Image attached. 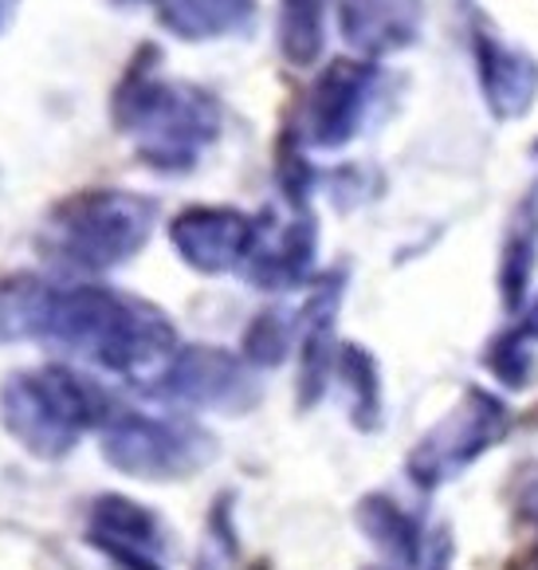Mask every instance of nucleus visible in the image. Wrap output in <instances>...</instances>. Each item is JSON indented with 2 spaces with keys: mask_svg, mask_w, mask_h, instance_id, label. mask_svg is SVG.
Wrapping results in <instances>:
<instances>
[{
  "mask_svg": "<svg viewBox=\"0 0 538 570\" xmlns=\"http://www.w3.org/2000/svg\"><path fill=\"white\" fill-rule=\"evenodd\" d=\"M43 338L83 351L110 370H134L161 358L173 331L158 311L127 295L83 287V292H51L48 315H43Z\"/></svg>",
  "mask_w": 538,
  "mask_h": 570,
  "instance_id": "f257e3e1",
  "label": "nucleus"
},
{
  "mask_svg": "<svg viewBox=\"0 0 538 570\" xmlns=\"http://www.w3.org/2000/svg\"><path fill=\"white\" fill-rule=\"evenodd\" d=\"M118 122L142 138V158L158 169H189L217 130L212 102L193 87L130 79L118 99Z\"/></svg>",
  "mask_w": 538,
  "mask_h": 570,
  "instance_id": "f03ea898",
  "label": "nucleus"
},
{
  "mask_svg": "<svg viewBox=\"0 0 538 570\" xmlns=\"http://www.w3.org/2000/svg\"><path fill=\"white\" fill-rule=\"evenodd\" d=\"M102 397L87 382L63 370L17 377L4 390V421L12 433L40 456H63L76 445L83 429L94 425Z\"/></svg>",
  "mask_w": 538,
  "mask_h": 570,
  "instance_id": "7ed1b4c3",
  "label": "nucleus"
},
{
  "mask_svg": "<svg viewBox=\"0 0 538 570\" xmlns=\"http://www.w3.org/2000/svg\"><path fill=\"white\" fill-rule=\"evenodd\" d=\"M153 205L138 202L130 194H91L76 197L51 217V236L71 264L87 268H107L122 264L130 252L142 248L150 236Z\"/></svg>",
  "mask_w": 538,
  "mask_h": 570,
  "instance_id": "20e7f679",
  "label": "nucleus"
},
{
  "mask_svg": "<svg viewBox=\"0 0 538 570\" xmlns=\"http://www.w3.org/2000/svg\"><path fill=\"white\" fill-rule=\"evenodd\" d=\"M212 453V441L193 425H169L153 417H122L107 433V461L130 476L177 480L197 472Z\"/></svg>",
  "mask_w": 538,
  "mask_h": 570,
  "instance_id": "39448f33",
  "label": "nucleus"
},
{
  "mask_svg": "<svg viewBox=\"0 0 538 570\" xmlns=\"http://www.w3.org/2000/svg\"><path fill=\"white\" fill-rule=\"evenodd\" d=\"M499 425H504V410H499L491 397L471 394L468 410L452 413V421H445V425L417 449V456H412V464H409L412 476L421 480V484H437L440 476H448V472H456L460 464H468L471 456L488 445L491 436H499Z\"/></svg>",
  "mask_w": 538,
  "mask_h": 570,
  "instance_id": "423d86ee",
  "label": "nucleus"
},
{
  "mask_svg": "<svg viewBox=\"0 0 538 570\" xmlns=\"http://www.w3.org/2000/svg\"><path fill=\"white\" fill-rule=\"evenodd\" d=\"M173 244L193 268L225 272L232 264L248 261V252L256 244V228L252 220L232 209H193L186 217H177Z\"/></svg>",
  "mask_w": 538,
  "mask_h": 570,
  "instance_id": "0eeeda50",
  "label": "nucleus"
},
{
  "mask_svg": "<svg viewBox=\"0 0 538 570\" xmlns=\"http://www.w3.org/2000/svg\"><path fill=\"white\" fill-rule=\"evenodd\" d=\"M370 68L358 63H335L327 76L315 83L307 99V142L338 146L353 135V126L362 122L366 95H370Z\"/></svg>",
  "mask_w": 538,
  "mask_h": 570,
  "instance_id": "6e6552de",
  "label": "nucleus"
},
{
  "mask_svg": "<svg viewBox=\"0 0 538 570\" xmlns=\"http://www.w3.org/2000/svg\"><path fill=\"white\" fill-rule=\"evenodd\" d=\"M169 386L193 405L225 410V405H245L248 377L245 366L225 351H186L169 370Z\"/></svg>",
  "mask_w": 538,
  "mask_h": 570,
  "instance_id": "1a4fd4ad",
  "label": "nucleus"
},
{
  "mask_svg": "<svg viewBox=\"0 0 538 570\" xmlns=\"http://www.w3.org/2000/svg\"><path fill=\"white\" fill-rule=\"evenodd\" d=\"M421 17V0H342V28L362 48L409 43Z\"/></svg>",
  "mask_w": 538,
  "mask_h": 570,
  "instance_id": "9d476101",
  "label": "nucleus"
},
{
  "mask_svg": "<svg viewBox=\"0 0 538 570\" xmlns=\"http://www.w3.org/2000/svg\"><path fill=\"white\" fill-rule=\"evenodd\" d=\"M480 79H484V91H488V99H491V110H499V115H519V110H527L530 99H535L538 68L522 56V51L504 48L499 40L484 36Z\"/></svg>",
  "mask_w": 538,
  "mask_h": 570,
  "instance_id": "9b49d317",
  "label": "nucleus"
},
{
  "mask_svg": "<svg viewBox=\"0 0 538 570\" xmlns=\"http://www.w3.org/2000/svg\"><path fill=\"white\" fill-rule=\"evenodd\" d=\"M48 303H51V292L43 284H36L32 276L4 279V284H0V343L40 335Z\"/></svg>",
  "mask_w": 538,
  "mask_h": 570,
  "instance_id": "f8f14e48",
  "label": "nucleus"
},
{
  "mask_svg": "<svg viewBox=\"0 0 538 570\" xmlns=\"http://www.w3.org/2000/svg\"><path fill=\"white\" fill-rule=\"evenodd\" d=\"M252 12V0H161V17L173 32L217 36Z\"/></svg>",
  "mask_w": 538,
  "mask_h": 570,
  "instance_id": "ddd939ff",
  "label": "nucleus"
},
{
  "mask_svg": "<svg viewBox=\"0 0 538 570\" xmlns=\"http://www.w3.org/2000/svg\"><path fill=\"white\" fill-rule=\"evenodd\" d=\"M322 28H327V0H283L279 9V43L283 56L299 68L315 63L322 51Z\"/></svg>",
  "mask_w": 538,
  "mask_h": 570,
  "instance_id": "4468645a",
  "label": "nucleus"
},
{
  "mask_svg": "<svg viewBox=\"0 0 538 570\" xmlns=\"http://www.w3.org/2000/svg\"><path fill=\"white\" fill-rule=\"evenodd\" d=\"M362 528L370 531L378 547H386V551H393V554H405V559H409L412 547H417V528L397 512L393 503L381 500V495H373L362 508Z\"/></svg>",
  "mask_w": 538,
  "mask_h": 570,
  "instance_id": "2eb2a0df",
  "label": "nucleus"
},
{
  "mask_svg": "<svg viewBox=\"0 0 538 570\" xmlns=\"http://www.w3.org/2000/svg\"><path fill=\"white\" fill-rule=\"evenodd\" d=\"M342 377L350 382V390L358 394V405H353V413H358V421H366L370 413H378V390H373V366L370 358H366L362 351H353V346H346L342 351ZM373 421V417H370Z\"/></svg>",
  "mask_w": 538,
  "mask_h": 570,
  "instance_id": "dca6fc26",
  "label": "nucleus"
}]
</instances>
